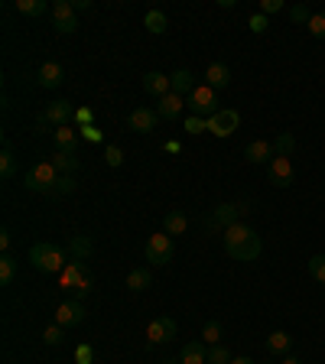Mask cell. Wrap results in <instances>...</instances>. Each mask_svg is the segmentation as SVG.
I'll return each instance as SVG.
<instances>
[{"label": "cell", "instance_id": "obj_1", "mask_svg": "<svg viewBox=\"0 0 325 364\" xmlns=\"http://www.w3.org/2000/svg\"><path fill=\"white\" fill-rule=\"evenodd\" d=\"M221 241H225V250H228V254H231L234 260H241V264H250V260H257V257H260V250H263L260 234H257L250 225H244V221L225 228Z\"/></svg>", "mask_w": 325, "mask_h": 364}, {"label": "cell", "instance_id": "obj_2", "mask_svg": "<svg viewBox=\"0 0 325 364\" xmlns=\"http://www.w3.org/2000/svg\"><path fill=\"white\" fill-rule=\"evenodd\" d=\"M39 273H62L65 267L72 264V254L59 244H49V241H39L30 248V257H26Z\"/></svg>", "mask_w": 325, "mask_h": 364}, {"label": "cell", "instance_id": "obj_3", "mask_svg": "<svg viewBox=\"0 0 325 364\" xmlns=\"http://www.w3.org/2000/svg\"><path fill=\"white\" fill-rule=\"evenodd\" d=\"M59 287L69 289L72 299H85V296L94 289V277H92L85 260H72V264L62 270V283H59Z\"/></svg>", "mask_w": 325, "mask_h": 364}, {"label": "cell", "instance_id": "obj_4", "mask_svg": "<svg viewBox=\"0 0 325 364\" xmlns=\"http://www.w3.org/2000/svg\"><path fill=\"white\" fill-rule=\"evenodd\" d=\"M55 182H59V172H55V166L49 163V160L30 166V170H26V176H23V186L30 189V192H39V195H53Z\"/></svg>", "mask_w": 325, "mask_h": 364}, {"label": "cell", "instance_id": "obj_5", "mask_svg": "<svg viewBox=\"0 0 325 364\" xmlns=\"http://www.w3.org/2000/svg\"><path fill=\"white\" fill-rule=\"evenodd\" d=\"M244 211H248V202H228V205H218V209L205 218V228H209L211 234H225V228L238 225Z\"/></svg>", "mask_w": 325, "mask_h": 364}, {"label": "cell", "instance_id": "obj_6", "mask_svg": "<svg viewBox=\"0 0 325 364\" xmlns=\"http://www.w3.org/2000/svg\"><path fill=\"white\" fill-rule=\"evenodd\" d=\"M186 108H189V114L205 117V121H209V117H215L218 111H221L218 108V92L202 82V85H195V92L186 98Z\"/></svg>", "mask_w": 325, "mask_h": 364}, {"label": "cell", "instance_id": "obj_7", "mask_svg": "<svg viewBox=\"0 0 325 364\" xmlns=\"http://www.w3.org/2000/svg\"><path fill=\"white\" fill-rule=\"evenodd\" d=\"M75 121V104L72 101H53V104H46V111L39 114V127H65Z\"/></svg>", "mask_w": 325, "mask_h": 364}, {"label": "cell", "instance_id": "obj_8", "mask_svg": "<svg viewBox=\"0 0 325 364\" xmlns=\"http://www.w3.org/2000/svg\"><path fill=\"white\" fill-rule=\"evenodd\" d=\"M172 254H176V244H172V238L166 231L160 234H150L147 241V260L153 267H166L172 260Z\"/></svg>", "mask_w": 325, "mask_h": 364}, {"label": "cell", "instance_id": "obj_9", "mask_svg": "<svg viewBox=\"0 0 325 364\" xmlns=\"http://www.w3.org/2000/svg\"><path fill=\"white\" fill-rule=\"evenodd\" d=\"M267 179H270V186H277V189H290L296 179L293 160H290V156H273L270 166H267Z\"/></svg>", "mask_w": 325, "mask_h": 364}, {"label": "cell", "instance_id": "obj_10", "mask_svg": "<svg viewBox=\"0 0 325 364\" xmlns=\"http://www.w3.org/2000/svg\"><path fill=\"white\" fill-rule=\"evenodd\" d=\"M49 16H53V30L55 33H75L78 30V20H75V7L72 0H55L49 7Z\"/></svg>", "mask_w": 325, "mask_h": 364}, {"label": "cell", "instance_id": "obj_11", "mask_svg": "<svg viewBox=\"0 0 325 364\" xmlns=\"http://www.w3.org/2000/svg\"><path fill=\"white\" fill-rule=\"evenodd\" d=\"M176 338V319L172 316H160L147 326V341L150 345H166V341Z\"/></svg>", "mask_w": 325, "mask_h": 364}, {"label": "cell", "instance_id": "obj_12", "mask_svg": "<svg viewBox=\"0 0 325 364\" xmlns=\"http://www.w3.org/2000/svg\"><path fill=\"white\" fill-rule=\"evenodd\" d=\"M238 124H241V114L231 108H221L215 117H209V131L215 133V137H231V133L238 131Z\"/></svg>", "mask_w": 325, "mask_h": 364}, {"label": "cell", "instance_id": "obj_13", "mask_svg": "<svg viewBox=\"0 0 325 364\" xmlns=\"http://www.w3.org/2000/svg\"><path fill=\"white\" fill-rule=\"evenodd\" d=\"M78 322H85V302L82 299H69L55 309V326L72 329V326H78Z\"/></svg>", "mask_w": 325, "mask_h": 364}, {"label": "cell", "instance_id": "obj_14", "mask_svg": "<svg viewBox=\"0 0 325 364\" xmlns=\"http://www.w3.org/2000/svg\"><path fill=\"white\" fill-rule=\"evenodd\" d=\"M156 121H160L156 108H133L131 114H127V131H133V133H150V131L156 127Z\"/></svg>", "mask_w": 325, "mask_h": 364}, {"label": "cell", "instance_id": "obj_15", "mask_svg": "<svg viewBox=\"0 0 325 364\" xmlns=\"http://www.w3.org/2000/svg\"><path fill=\"white\" fill-rule=\"evenodd\" d=\"M273 143L270 140H254V143H248L244 147V160L248 163H254V166H270V160H273Z\"/></svg>", "mask_w": 325, "mask_h": 364}, {"label": "cell", "instance_id": "obj_16", "mask_svg": "<svg viewBox=\"0 0 325 364\" xmlns=\"http://www.w3.org/2000/svg\"><path fill=\"white\" fill-rule=\"evenodd\" d=\"M143 92H147V94H153L156 101H160V98H166V94L172 92V82H170V75H162V72H147V75H143Z\"/></svg>", "mask_w": 325, "mask_h": 364}, {"label": "cell", "instance_id": "obj_17", "mask_svg": "<svg viewBox=\"0 0 325 364\" xmlns=\"http://www.w3.org/2000/svg\"><path fill=\"white\" fill-rule=\"evenodd\" d=\"M182 111H186V101H182V94H176V92H170L166 98H160V104H156V114H160L162 121H176Z\"/></svg>", "mask_w": 325, "mask_h": 364}, {"label": "cell", "instance_id": "obj_18", "mask_svg": "<svg viewBox=\"0 0 325 364\" xmlns=\"http://www.w3.org/2000/svg\"><path fill=\"white\" fill-rule=\"evenodd\" d=\"M179 364H209V345L205 341H186L179 351Z\"/></svg>", "mask_w": 325, "mask_h": 364}, {"label": "cell", "instance_id": "obj_19", "mask_svg": "<svg viewBox=\"0 0 325 364\" xmlns=\"http://www.w3.org/2000/svg\"><path fill=\"white\" fill-rule=\"evenodd\" d=\"M205 85L209 88H228L231 85V69H228L225 62H211L209 69H205Z\"/></svg>", "mask_w": 325, "mask_h": 364}, {"label": "cell", "instance_id": "obj_20", "mask_svg": "<svg viewBox=\"0 0 325 364\" xmlns=\"http://www.w3.org/2000/svg\"><path fill=\"white\" fill-rule=\"evenodd\" d=\"M62 78H65V69L59 62H53V59L39 65V85L43 88H59L62 85Z\"/></svg>", "mask_w": 325, "mask_h": 364}, {"label": "cell", "instance_id": "obj_21", "mask_svg": "<svg viewBox=\"0 0 325 364\" xmlns=\"http://www.w3.org/2000/svg\"><path fill=\"white\" fill-rule=\"evenodd\" d=\"M69 254H72V260H92V254H94V244H92V238L88 234H72V241H69Z\"/></svg>", "mask_w": 325, "mask_h": 364}, {"label": "cell", "instance_id": "obj_22", "mask_svg": "<svg viewBox=\"0 0 325 364\" xmlns=\"http://www.w3.org/2000/svg\"><path fill=\"white\" fill-rule=\"evenodd\" d=\"M49 163L55 166V172H59V176H72V172L78 170V156L69 153V150H55V153L49 156Z\"/></svg>", "mask_w": 325, "mask_h": 364}, {"label": "cell", "instance_id": "obj_23", "mask_svg": "<svg viewBox=\"0 0 325 364\" xmlns=\"http://www.w3.org/2000/svg\"><path fill=\"white\" fill-rule=\"evenodd\" d=\"M78 137H82V133H78L72 124H65V127H59V131H53L55 150H69V153H75V147H78Z\"/></svg>", "mask_w": 325, "mask_h": 364}, {"label": "cell", "instance_id": "obj_24", "mask_svg": "<svg viewBox=\"0 0 325 364\" xmlns=\"http://www.w3.org/2000/svg\"><path fill=\"white\" fill-rule=\"evenodd\" d=\"M170 82H172V92H176V94H186V98H189V94L195 92V75L189 69H176L170 75Z\"/></svg>", "mask_w": 325, "mask_h": 364}, {"label": "cell", "instance_id": "obj_25", "mask_svg": "<svg viewBox=\"0 0 325 364\" xmlns=\"http://www.w3.org/2000/svg\"><path fill=\"white\" fill-rule=\"evenodd\" d=\"M162 231H166V234H170V238H172V234H186L189 231V215H186V211H170V215H166V218H162Z\"/></svg>", "mask_w": 325, "mask_h": 364}, {"label": "cell", "instance_id": "obj_26", "mask_svg": "<svg viewBox=\"0 0 325 364\" xmlns=\"http://www.w3.org/2000/svg\"><path fill=\"white\" fill-rule=\"evenodd\" d=\"M124 287L131 289V293H143V289L153 287V277H150L147 267H137V270L127 273V283H124Z\"/></svg>", "mask_w": 325, "mask_h": 364}, {"label": "cell", "instance_id": "obj_27", "mask_svg": "<svg viewBox=\"0 0 325 364\" xmlns=\"http://www.w3.org/2000/svg\"><path fill=\"white\" fill-rule=\"evenodd\" d=\"M290 348H293V338H290L287 332L267 335V351H270V355H290Z\"/></svg>", "mask_w": 325, "mask_h": 364}, {"label": "cell", "instance_id": "obj_28", "mask_svg": "<svg viewBox=\"0 0 325 364\" xmlns=\"http://www.w3.org/2000/svg\"><path fill=\"white\" fill-rule=\"evenodd\" d=\"M221 338H225V326H221L218 319H209V322L202 326V341L211 348V345H221Z\"/></svg>", "mask_w": 325, "mask_h": 364}, {"label": "cell", "instance_id": "obj_29", "mask_svg": "<svg viewBox=\"0 0 325 364\" xmlns=\"http://www.w3.org/2000/svg\"><path fill=\"white\" fill-rule=\"evenodd\" d=\"M143 26H147L153 36H162V33H166V26H170V20H166V13H162V10H150V13L143 16Z\"/></svg>", "mask_w": 325, "mask_h": 364}, {"label": "cell", "instance_id": "obj_30", "mask_svg": "<svg viewBox=\"0 0 325 364\" xmlns=\"http://www.w3.org/2000/svg\"><path fill=\"white\" fill-rule=\"evenodd\" d=\"M16 176V153L10 147H4L0 153V179H13Z\"/></svg>", "mask_w": 325, "mask_h": 364}, {"label": "cell", "instance_id": "obj_31", "mask_svg": "<svg viewBox=\"0 0 325 364\" xmlns=\"http://www.w3.org/2000/svg\"><path fill=\"white\" fill-rule=\"evenodd\" d=\"M13 277H16V257L0 254V283H4V287H10V283H13Z\"/></svg>", "mask_w": 325, "mask_h": 364}, {"label": "cell", "instance_id": "obj_32", "mask_svg": "<svg viewBox=\"0 0 325 364\" xmlns=\"http://www.w3.org/2000/svg\"><path fill=\"white\" fill-rule=\"evenodd\" d=\"M293 150H296V137H293V133H280V137L273 140V153H277V156H290V160H293Z\"/></svg>", "mask_w": 325, "mask_h": 364}, {"label": "cell", "instance_id": "obj_33", "mask_svg": "<svg viewBox=\"0 0 325 364\" xmlns=\"http://www.w3.org/2000/svg\"><path fill=\"white\" fill-rule=\"evenodd\" d=\"M13 7L23 16H43L46 13V0H16Z\"/></svg>", "mask_w": 325, "mask_h": 364}, {"label": "cell", "instance_id": "obj_34", "mask_svg": "<svg viewBox=\"0 0 325 364\" xmlns=\"http://www.w3.org/2000/svg\"><path fill=\"white\" fill-rule=\"evenodd\" d=\"M231 351L225 348V345H211L209 348V364H231Z\"/></svg>", "mask_w": 325, "mask_h": 364}, {"label": "cell", "instance_id": "obj_35", "mask_svg": "<svg viewBox=\"0 0 325 364\" xmlns=\"http://www.w3.org/2000/svg\"><path fill=\"white\" fill-rule=\"evenodd\" d=\"M309 277L319 280V283H325V254L309 257Z\"/></svg>", "mask_w": 325, "mask_h": 364}, {"label": "cell", "instance_id": "obj_36", "mask_svg": "<svg viewBox=\"0 0 325 364\" xmlns=\"http://www.w3.org/2000/svg\"><path fill=\"white\" fill-rule=\"evenodd\" d=\"M287 13H290V20H293V23H309V20H312V13H309V7H306V4H293V7H287Z\"/></svg>", "mask_w": 325, "mask_h": 364}, {"label": "cell", "instance_id": "obj_37", "mask_svg": "<svg viewBox=\"0 0 325 364\" xmlns=\"http://www.w3.org/2000/svg\"><path fill=\"white\" fill-rule=\"evenodd\" d=\"M104 163L108 166H124V150L121 147H114V143H108V147H104Z\"/></svg>", "mask_w": 325, "mask_h": 364}, {"label": "cell", "instance_id": "obj_38", "mask_svg": "<svg viewBox=\"0 0 325 364\" xmlns=\"http://www.w3.org/2000/svg\"><path fill=\"white\" fill-rule=\"evenodd\" d=\"M306 30H309V36L325 39V13H312V20L306 23Z\"/></svg>", "mask_w": 325, "mask_h": 364}, {"label": "cell", "instance_id": "obj_39", "mask_svg": "<svg viewBox=\"0 0 325 364\" xmlns=\"http://www.w3.org/2000/svg\"><path fill=\"white\" fill-rule=\"evenodd\" d=\"M62 338H65L62 326H49L46 332H43V341H46V345H62Z\"/></svg>", "mask_w": 325, "mask_h": 364}, {"label": "cell", "instance_id": "obj_40", "mask_svg": "<svg viewBox=\"0 0 325 364\" xmlns=\"http://www.w3.org/2000/svg\"><path fill=\"white\" fill-rule=\"evenodd\" d=\"M182 127H186L189 133H202V131H209V121H205V117L189 114V117H186V124H182Z\"/></svg>", "mask_w": 325, "mask_h": 364}, {"label": "cell", "instance_id": "obj_41", "mask_svg": "<svg viewBox=\"0 0 325 364\" xmlns=\"http://www.w3.org/2000/svg\"><path fill=\"white\" fill-rule=\"evenodd\" d=\"M75 364H94V348L88 345V341L75 348Z\"/></svg>", "mask_w": 325, "mask_h": 364}, {"label": "cell", "instance_id": "obj_42", "mask_svg": "<svg viewBox=\"0 0 325 364\" xmlns=\"http://www.w3.org/2000/svg\"><path fill=\"white\" fill-rule=\"evenodd\" d=\"M283 10H287V4H283V0H260V13H263V16L283 13Z\"/></svg>", "mask_w": 325, "mask_h": 364}, {"label": "cell", "instance_id": "obj_43", "mask_svg": "<svg viewBox=\"0 0 325 364\" xmlns=\"http://www.w3.org/2000/svg\"><path fill=\"white\" fill-rule=\"evenodd\" d=\"M250 33H257V36H260V33H267V30H270V20H267V16H263V13H254V16H250Z\"/></svg>", "mask_w": 325, "mask_h": 364}, {"label": "cell", "instance_id": "obj_44", "mask_svg": "<svg viewBox=\"0 0 325 364\" xmlns=\"http://www.w3.org/2000/svg\"><path fill=\"white\" fill-rule=\"evenodd\" d=\"M69 192H75V179H72V176H59L53 195H69Z\"/></svg>", "mask_w": 325, "mask_h": 364}, {"label": "cell", "instance_id": "obj_45", "mask_svg": "<svg viewBox=\"0 0 325 364\" xmlns=\"http://www.w3.org/2000/svg\"><path fill=\"white\" fill-rule=\"evenodd\" d=\"M92 121H94V111H92V108H78V111H75V124H78V127H88Z\"/></svg>", "mask_w": 325, "mask_h": 364}, {"label": "cell", "instance_id": "obj_46", "mask_svg": "<svg viewBox=\"0 0 325 364\" xmlns=\"http://www.w3.org/2000/svg\"><path fill=\"white\" fill-rule=\"evenodd\" d=\"M78 131H82V137H85L88 143H98V140H101V131H98V127H94V124H88V127H78Z\"/></svg>", "mask_w": 325, "mask_h": 364}, {"label": "cell", "instance_id": "obj_47", "mask_svg": "<svg viewBox=\"0 0 325 364\" xmlns=\"http://www.w3.org/2000/svg\"><path fill=\"white\" fill-rule=\"evenodd\" d=\"M0 250H4V254H7V250H10V231H7V228L0 231Z\"/></svg>", "mask_w": 325, "mask_h": 364}, {"label": "cell", "instance_id": "obj_48", "mask_svg": "<svg viewBox=\"0 0 325 364\" xmlns=\"http://www.w3.org/2000/svg\"><path fill=\"white\" fill-rule=\"evenodd\" d=\"M72 7H75V10H88V7H92V0H72Z\"/></svg>", "mask_w": 325, "mask_h": 364}, {"label": "cell", "instance_id": "obj_49", "mask_svg": "<svg viewBox=\"0 0 325 364\" xmlns=\"http://www.w3.org/2000/svg\"><path fill=\"white\" fill-rule=\"evenodd\" d=\"M231 364H257V361H254V358H248V355H238Z\"/></svg>", "mask_w": 325, "mask_h": 364}, {"label": "cell", "instance_id": "obj_50", "mask_svg": "<svg viewBox=\"0 0 325 364\" xmlns=\"http://www.w3.org/2000/svg\"><path fill=\"white\" fill-rule=\"evenodd\" d=\"M280 364H302V361L296 355H283V361H280Z\"/></svg>", "mask_w": 325, "mask_h": 364}, {"label": "cell", "instance_id": "obj_51", "mask_svg": "<svg viewBox=\"0 0 325 364\" xmlns=\"http://www.w3.org/2000/svg\"><path fill=\"white\" fill-rule=\"evenodd\" d=\"M260 364H277V361H260Z\"/></svg>", "mask_w": 325, "mask_h": 364}]
</instances>
